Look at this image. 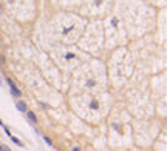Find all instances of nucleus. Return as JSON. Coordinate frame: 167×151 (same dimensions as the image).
Segmentation results:
<instances>
[{
    "mask_svg": "<svg viewBox=\"0 0 167 151\" xmlns=\"http://www.w3.org/2000/svg\"><path fill=\"white\" fill-rule=\"evenodd\" d=\"M16 106H17V110H19L20 113H26V111H28V108H26V103H25L23 100H19V102L16 103Z\"/></svg>",
    "mask_w": 167,
    "mask_h": 151,
    "instance_id": "obj_2",
    "label": "nucleus"
},
{
    "mask_svg": "<svg viewBox=\"0 0 167 151\" xmlns=\"http://www.w3.org/2000/svg\"><path fill=\"white\" fill-rule=\"evenodd\" d=\"M43 140H45L48 145H51V139H48V137H43Z\"/></svg>",
    "mask_w": 167,
    "mask_h": 151,
    "instance_id": "obj_6",
    "label": "nucleus"
},
{
    "mask_svg": "<svg viewBox=\"0 0 167 151\" xmlns=\"http://www.w3.org/2000/svg\"><path fill=\"white\" fill-rule=\"evenodd\" d=\"M6 82H8V85H9V91H11V94H13L14 97H17V99H19V97L22 96V91H20V89L17 88L16 85H14V82H13V80H11L9 77L6 79Z\"/></svg>",
    "mask_w": 167,
    "mask_h": 151,
    "instance_id": "obj_1",
    "label": "nucleus"
},
{
    "mask_svg": "<svg viewBox=\"0 0 167 151\" xmlns=\"http://www.w3.org/2000/svg\"><path fill=\"white\" fill-rule=\"evenodd\" d=\"M0 62H3V57H2V54H0Z\"/></svg>",
    "mask_w": 167,
    "mask_h": 151,
    "instance_id": "obj_9",
    "label": "nucleus"
},
{
    "mask_svg": "<svg viewBox=\"0 0 167 151\" xmlns=\"http://www.w3.org/2000/svg\"><path fill=\"white\" fill-rule=\"evenodd\" d=\"M71 151H81V148H73Z\"/></svg>",
    "mask_w": 167,
    "mask_h": 151,
    "instance_id": "obj_7",
    "label": "nucleus"
},
{
    "mask_svg": "<svg viewBox=\"0 0 167 151\" xmlns=\"http://www.w3.org/2000/svg\"><path fill=\"white\" fill-rule=\"evenodd\" d=\"M9 139H11V140H13V142L16 143L17 147H23V143H22V142H20V140H19L17 137H14V136H9Z\"/></svg>",
    "mask_w": 167,
    "mask_h": 151,
    "instance_id": "obj_4",
    "label": "nucleus"
},
{
    "mask_svg": "<svg viewBox=\"0 0 167 151\" xmlns=\"http://www.w3.org/2000/svg\"><path fill=\"white\" fill-rule=\"evenodd\" d=\"M0 126H5V125H3V122H2V119H0Z\"/></svg>",
    "mask_w": 167,
    "mask_h": 151,
    "instance_id": "obj_8",
    "label": "nucleus"
},
{
    "mask_svg": "<svg viewBox=\"0 0 167 151\" xmlns=\"http://www.w3.org/2000/svg\"><path fill=\"white\" fill-rule=\"evenodd\" d=\"M2 151H13L9 147H5V145H2Z\"/></svg>",
    "mask_w": 167,
    "mask_h": 151,
    "instance_id": "obj_5",
    "label": "nucleus"
},
{
    "mask_svg": "<svg viewBox=\"0 0 167 151\" xmlns=\"http://www.w3.org/2000/svg\"><path fill=\"white\" fill-rule=\"evenodd\" d=\"M26 117H28V120L31 122V123H37V117H36V114H34L33 111H26Z\"/></svg>",
    "mask_w": 167,
    "mask_h": 151,
    "instance_id": "obj_3",
    "label": "nucleus"
}]
</instances>
